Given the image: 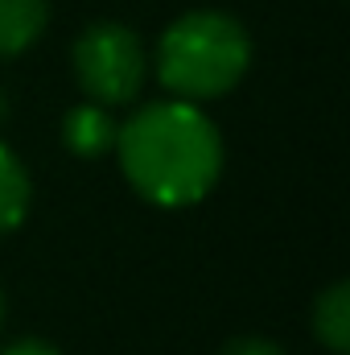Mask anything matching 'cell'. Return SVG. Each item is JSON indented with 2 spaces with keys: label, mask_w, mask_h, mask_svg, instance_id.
Returning a JSON list of instances; mask_svg holds the SVG:
<instances>
[{
  "label": "cell",
  "mask_w": 350,
  "mask_h": 355,
  "mask_svg": "<svg viewBox=\"0 0 350 355\" xmlns=\"http://www.w3.org/2000/svg\"><path fill=\"white\" fill-rule=\"evenodd\" d=\"M4 112H8V99H4V91H0V120H4Z\"/></svg>",
  "instance_id": "30bf717a"
},
{
  "label": "cell",
  "mask_w": 350,
  "mask_h": 355,
  "mask_svg": "<svg viewBox=\"0 0 350 355\" xmlns=\"http://www.w3.org/2000/svg\"><path fill=\"white\" fill-rule=\"evenodd\" d=\"M50 17V0H0V58L29 50Z\"/></svg>",
  "instance_id": "5b68a950"
},
{
  "label": "cell",
  "mask_w": 350,
  "mask_h": 355,
  "mask_svg": "<svg viewBox=\"0 0 350 355\" xmlns=\"http://www.w3.org/2000/svg\"><path fill=\"white\" fill-rule=\"evenodd\" d=\"M145 46L124 25H91L75 42V75L99 103H128L145 83Z\"/></svg>",
  "instance_id": "3957f363"
},
{
  "label": "cell",
  "mask_w": 350,
  "mask_h": 355,
  "mask_svg": "<svg viewBox=\"0 0 350 355\" xmlns=\"http://www.w3.org/2000/svg\"><path fill=\"white\" fill-rule=\"evenodd\" d=\"M29 215V174L8 145H0V232L21 227Z\"/></svg>",
  "instance_id": "52a82bcc"
},
{
  "label": "cell",
  "mask_w": 350,
  "mask_h": 355,
  "mask_svg": "<svg viewBox=\"0 0 350 355\" xmlns=\"http://www.w3.org/2000/svg\"><path fill=\"white\" fill-rule=\"evenodd\" d=\"M116 145L128 182L157 207L198 202L223 170V141L190 99L136 112L120 128Z\"/></svg>",
  "instance_id": "6da1fadb"
},
{
  "label": "cell",
  "mask_w": 350,
  "mask_h": 355,
  "mask_svg": "<svg viewBox=\"0 0 350 355\" xmlns=\"http://www.w3.org/2000/svg\"><path fill=\"white\" fill-rule=\"evenodd\" d=\"M252 62V42L227 12H185L157 50V75L181 99H214L231 91Z\"/></svg>",
  "instance_id": "7a4b0ae2"
},
{
  "label": "cell",
  "mask_w": 350,
  "mask_h": 355,
  "mask_svg": "<svg viewBox=\"0 0 350 355\" xmlns=\"http://www.w3.org/2000/svg\"><path fill=\"white\" fill-rule=\"evenodd\" d=\"M62 137H66L71 153H79V157H103V153L116 149L120 128H116V120L107 116L103 103H79V107H71V116L62 124Z\"/></svg>",
  "instance_id": "277c9868"
},
{
  "label": "cell",
  "mask_w": 350,
  "mask_h": 355,
  "mask_svg": "<svg viewBox=\"0 0 350 355\" xmlns=\"http://www.w3.org/2000/svg\"><path fill=\"white\" fill-rule=\"evenodd\" d=\"M4 355H58V347H50L42 339H21V343H12Z\"/></svg>",
  "instance_id": "9c48e42d"
},
{
  "label": "cell",
  "mask_w": 350,
  "mask_h": 355,
  "mask_svg": "<svg viewBox=\"0 0 350 355\" xmlns=\"http://www.w3.org/2000/svg\"><path fill=\"white\" fill-rule=\"evenodd\" d=\"M223 355H284V352L276 343H268V339H235Z\"/></svg>",
  "instance_id": "ba28073f"
},
{
  "label": "cell",
  "mask_w": 350,
  "mask_h": 355,
  "mask_svg": "<svg viewBox=\"0 0 350 355\" xmlns=\"http://www.w3.org/2000/svg\"><path fill=\"white\" fill-rule=\"evenodd\" d=\"M0 327H4V297H0Z\"/></svg>",
  "instance_id": "8fae6325"
},
{
  "label": "cell",
  "mask_w": 350,
  "mask_h": 355,
  "mask_svg": "<svg viewBox=\"0 0 350 355\" xmlns=\"http://www.w3.org/2000/svg\"><path fill=\"white\" fill-rule=\"evenodd\" d=\"M313 331H317V339L334 355L350 352V285L347 281L330 285L317 297V306H313Z\"/></svg>",
  "instance_id": "8992f818"
}]
</instances>
